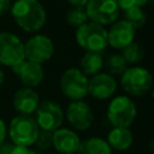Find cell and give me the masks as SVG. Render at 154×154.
Here are the masks:
<instances>
[{
    "label": "cell",
    "instance_id": "obj_32",
    "mask_svg": "<svg viewBox=\"0 0 154 154\" xmlns=\"http://www.w3.org/2000/svg\"><path fill=\"white\" fill-rule=\"evenodd\" d=\"M149 149H150V152L154 154V138H152L150 142H149Z\"/></svg>",
    "mask_w": 154,
    "mask_h": 154
},
{
    "label": "cell",
    "instance_id": "obj_4",
    "mask_svg": "<svg viewBox=\"0 0 154 154\" xmlns=\"http://www.w3.org/2000/svg\"><path fill=\"white\" fill-rule=\"evenodd\" d=\"M154 79L152 73L142 66H131L120 76L123 90L131 96H142L150 91Z\"/></svg>",
    "mask_w": 154,
    "mask_h": 154
},
{
    "label": "cell",
    "instance_id": "obj_10",
    "mask_svg": "<svg viewBox=\"0 0 154 154\" xmlns=\"http://www.w3.org/2000/svg\"><path fill=\"white\" fill-rule=\"evenodd\" d=\"M88 19L100 25H111L119 17V7L113 0H89L85 5Z\"/></svg>",
    "mask_w": 154,
    "mask_h": 154
},
{
    "label": "cell",
    "instance_id": "obj_28",
    "mask_svg": "<svg viewBox=\"0 0 154 154\" xmlns=\"http://www.w3.org/2000/svg\"><path fill=\"white\" fill-rule=\"evenodd\" d=\"M12 146H13V143H6V142L0 144V154H11Z\"/></svg>",
    "mask_w": 154,
    "mask_h": 154
},
{
    "label": "cell",
    "instance_id": "obj_7",
    "mask_svg": "<svg viewBox=\"0 0 154 154\" xmlns=\"http://www.w3.org/2000/svg\"><path fill=\"white\" fill-rule=\"evenodd\" d=\"M24 59L23 41L13 32L0 31V65L14 67Z\"/></svg>",
    "mask_w": 154,
    "mask_h": 154
},
{
    "label": "cell",
    "instance_id": "obj_25",
    "mask_svg": "<svg viewBox=\"0 0 154 154\" xmlns=\"http://www.w3.org/2000/svg\"><path fill=\"white\" fill-rule=\"evenodd\" d=\"M113 1L119 7V10H123V11L135 6V0H113Z\"/></svg>",
    "mask_w": 154,
    "mask_h": 154
},
{
    "label": "cell",
    "instance_id": "obj_18",
    "mask_svg": "<svg viewBox=\"0 0 154 154\" xmlns=\"http://www.w3.org/2000/svg\"><path fill=\"white\" fill-rule=\"evenodd\" d=\"M105 59L101 53L96 52H85L79 60V70L88 77L94 76L101 72L103 67Z\"/></svg>",
    "mask_w": 154,
    "mask_h": 154
},
{
    "label": "cell",
    "instance_id": "obj_24",
    "mask_svg": "<svg viewBox=\"0 0 154 154\" xmlns=\"http://www.w3.org/2000/svg\"><path fill=\"white\" fill-rule=\"evenodd\" d=\"M34 144L40 150H47V149H49L52 147V144H53V132L40 130Z\"/></svg>",
    "mask_w": 154,
    "mask_h": 154
},
{
    "label": "cell",
    "instance_id": "obj_12",
    "mask_svg": "<svg viewBox=\"0 0 154 154\" xmlns=\"http://www.w3.org/2000/svg\"><path fill=\"white\" fill-rule=\"evenodd\" d=\"M116 90L117 81L107 72H99L88 79V95L96 100H107Z\"/></svg>",
    "mask_w": 154,
    "mask_h": 154
},
{
    "label": "cell",
    "instance_id": "obj_9",
    "mask_svg": "<svg viewBox=\"0 0 154 154\" xmlns=\"http://www.w3.org/2000/svg\"><path fill=\"white\" fill-rule=\"evenodd\" d=\"M54 54V43L51 37L43 34H36L26 40L24 43L25 59L32 63L43 64L48 61Z\"/></svg>",
    "mask_w": 154,
    "mask_h": 154
},
{
    "label": "cell",
    "instance_id": "obj_22",
    "mask_svg": "<svg viewBox=\"0 0 154 154\" xmlns=\"http://www.w3.org/2000/svg\"><path fill=\"white\" fill-rule=\"evenodd\" d=\"M124 20H126L135 30L144 26L147 22L146 12L141 7H130L124 11Z\"/></svg>",
    "mask_w": 154,
    "mask_h": 154
},
{
    "label": "cell",
    "instance_id": "obj_6",
    "mask_svg": "<svg viewBox=\"0 0 154 154\" xmlns=\"http://www.w3.org/2000/svg\"><path fill=\"white\" fill-rule=\"evenodd\" d=\"M88 77L77 67L66 69L59 79V87L64 96L71 101L83 100L88 95Z\"/></svg>",
    "mask_w": 154,
    "mask_h": 154
},
{
    "label": "cell",
    "instance_id": "obj_34",
    "mask_svg": "<svg viewBox=\"0 0 154 154\" xmlns=\"http://www.w3.org/2000/svg\"><path fill=\"white\" fill-rule=\"evenodd\" d=\"M49 154H53V153H49Z\"/></svg>",
    "mask_w": 154,
    "mask_h": 154
},
{
    "label": "cell",
    "instance_id": "obj_30",
    "mask_svg": "<svg viewBox=\"0 0 154 154\" xmlns=\"http://www.w3.org/2000/svg\"><path fill=\"white\" fill-rule=\"evenodd\" d=\"M149 0H135V7H144Z\"/></svg>",
    "mask_w": 154,
    "mask_h": 154
},
{
    "label": "cell",
    "instance_id": "obj_29",
    "mask_svg": "<svg viewBox=\"0 0 154 154\" xmlns=\"http://www.w3.org/2000/svg\"><path fill=\"white\" fill-rule=\"evenodd\" d=\"M72 7H85L89 0H66Z\"/></svg>",
    "mask_w": 154,
    "mask_h": 154
},
{
    "label": "cell",
    "instance_id": "obj_5",
    "mask_svg": "<svg viewBox=\"0 0 154 154\" xmlns=\"http://www.w3.org/2000/svg\"><path fill=\"white\" fill-rule=\"evenodd\" d=\"M38 126L31 116L18 114L10 122L7 132L13 144L30 147L35 143L38 135Z\"/></svg>",
    "mask_w": 154,
    "mask_h": 154
},
{
    "label": "cell",
    "instance_id": "obj_16",
    "mask_svg": "<svg viewBox=\"0 0 154 154\" xmlns=\"http://www.w3.org/2000/svg\"><path fill=\"white\" fill-rule=\"evenodd\" d=\"M81 144V138L76 131L67 128H59L53 132L52 147L58 154H76Z\"/></svg>",
    "mask_w": 154,
    "mask_h": 154
},
{
    "label": "cell",
    "instance_id": "obj_26",
    "mask_svg": "<svg viewBox=\"0 0 154 154\" xmlns=\"http://www.w3.org/2000/svg\"><path fill=\"white\" fill-rule=\"evenodd\" d=\"M12 6V0H0V17L10 11Z\"/></svg>",
    "mask_w": 154,
    "mask_h": 154
},
{
    "label": "cell",
    "instance_id": "obj_23",
    "mask_svg": "<svg viewBox=\"0 0 154 154\" xmlns=\"http://www.w3.org/2000/svg\"><path fill=\"white\" fill-rule=\"evenodd\" d=\"M88 19V14L85 11V7H71L67 12H66V22L70 26L73 28H79L81 25H83L84 23H87Z\"/></svg>",
    "mask_w": 154,
    "mask_h": 154
},
{
    "label": "cell",
    "instance_id": "obj_20",
    "mask_svg": "<svg viewBox=\"0 0 154 154\" xmlns=\"http://www.w3.org/2000/svg\"><path fill=\"white\" fill-rule=\"evenodd\" d=\"M103 66L106 67L107 73L112 75L113 77L114 76H122L125 72V70L128 69L126 61L124 60V58L119 53L109 54L106 58V60L103 63Z\"/></svg>",
    "mask_w": 154,
    "mask_h": 154
},
{
    "label": "cell",
    "instance_id": "obj_13",
    "mask_svg": "<svg viewBox=\"0 0 154 154\" xmlns=\"http://www.w3.org/2000/svg\"><path fill=\"white\" fill-rule=\"evenodd\" d=\"M135 40V29L124 19L117 20L111 24L109 30H107L108 46L117 51H122L128 45Z\"/></svg>",
    "mask_w": 154,
    "mask_h": 154
},
{
    "label": "cell",
    "instance_id": "obj_1",
    "mask_svg": "<svg viewBox=\"0 0 154 154\" xmlns=\"http://www.w3.org/2000/svg\"><path fill=\"white\" fill-rule=\"evenodd\" d=\"M10 12L16 24L25 32L40 31L47 20L46 10L38 0H14Z\"/></svg>",
    "mask_w": 154,
    "mask_h": 154
},
{
    "label": "cell",
    "instance_id": "obj_21",
    "mask_svg": "<svg viewBox=\"0 0 154 154\" xmlns=\"http://www.w3.org/2000/svg\"><path fill=\"white\" fill-rule=\"evenodd\" d=\"M120 55L124 58V60L126 61V64L129 65H135L138 64L143 60L144 58V49L142 48V46L137 42H131L130 45H128L125 48H123L120 51Z\"/></svg>",
    "mask_w": 154,
    "mask_h": 154
},
{
    "label": "cell",
    "instance_id": "obj_27",
    "mask_svg": "<svg viewBox=\"0 0 154 154\" xmlns=\"http://www.w3.org/2000/svg\"><path fill=\"white\" fill-rule=\"evenodd\" d=\"M6 136H7V126H6L5 122L0 118V144H2L5 142Z\"/></svg>",
    "mask_w": 154,
    "mask_h": 154
},
{
    "label": "cell",
    "instance_id": "obj_14",
    "mask_svg": "<svg viewBox=\"0 0 154 154\" xmlns=\"http://www.w3.org/2000/svg\"><path fill=\"white\" fill-rule=\"evenodd\" d=\"M13 72L17 75V77L20 79L24 87L28 88H35L40 85L45 77V71L41 64L29 61L24 59L20 64L12 67Z\"/></svg>",
    "mask_w": 154,
    "mask_h": 154
},
{
    "label": "cell",
    "instance_id": "obj_31",
    "mask_svg": "<svg viewBox=\"0 0 154 154\" xmlns=\"http://www.w3.org/2000/svg\"><path fill=\"white\" fill-rule=\"evenodd\" d=\"M4 81H5V73H4V71L0 69V85L4 83Z\"/></svg>",
    "mask_w": 154,
    "mask_h": 154
},
{
    "label": "cell",
    "instance_id": "obj_33",
    "mask_svg": "<svg viewBox=\"0 0 154 154\" xmlns=\"http://www.w3.org/2000/svg\"><path fill=\"white\" fill-rule=\"evenodd\" d=\"M153 97H154V91H153Z\"/></svg>",
    "mask_w": 154,
    "mask_h": 154
},
{
    "label": "cell",
    "instance_id": "obj_3",
    "mask_svg": "<svg viewBox=\"0 0 154 154\" xmlns=\"http://www.w3.org/2000/svg\"><path fill=\"white\" fill-rule=\"evenodd\" d=\"M137 116L135 102L126 95L113 97L107 106V119L113 128H130Z\"/></svg>",
    "mask_w": 154,
    "mask_h": 154
},
{
    "label": "cell",
    "instance_id": "obj_11",
    "mask_svg": "<svg viewBox=\"0 0 154 154\" xmlns=\"http://www.w3.org/2000/svg\"><path fill=\"white\" fill-rule=\"evenodd\" d=\"M65 116H66L69 124L78 131L88 130L93 125V122H94L93 109L83 100L71 101L66 108Z\"/></svg>",
    "mask_w": 154,
    "mask_h": 154
},
{
    "label": "cell",
    "instance_id": "obj_15",
    "mask_svg": "<svg viewBox=\"0 0 154 154\" xmlns=\"http://www.w3.org/2000/svg\"><path fill=\"white\" fill-rule=\"evenodd\" d=\"M40 96L34 88L23 87L18 89L12 99L13 108L22 116H31L35 113L40 105Z\"/></svg>",
    "mask_w": 154,
    "mask_h": 154
},
{
    "label": "cell",
    "instance_id": "obj_19",
    "mask_svg": "<svg viewBox=\"0 0 154 154\" xmlns=\"http://www.w3.org/2000/svg\"><path fill=\"white\" fill-rule=\"evenodd\" d=\"M76 154H112V149L106 140L93 136L84 141H81L79 148Z\"/></svg>",
    "mask_w": 154,
    "mask_h": 154
},
{
    "label": "cell",
    "instance_id": "obj_8",
    "mask_svg": "<svg viewBox=\"0 0 154 154\" xmlns=\"http://www.w3.org/2000/svg\"><path fill=\"white\" fill-rule=\"evenodd\" d=\"M35 122L40 130L54 132L61 128L64 120V111L59 103L52 100H43L35 111Z\"/></svg>",
    "mask_w": 154,
    "mask_h": 154
},
{
    "label": "cell",
    "instance_id": "obj_17",
    "mask_svg": "<svg viewBox=\"0 0 154 154\" xmlns=\"http://www.w3.org/2000/svg\"><path fill=\"white\" fill-rule=\"evenodd\" d=\"M106 141L111 149L124 152L131 147L134 135L129 128H112V130L107 135Z\"/></svg>",
    "mask_w": 154,
    "mask_h": 154
},
{
    "label": "cell",
    "instance_id": "obj_2",
    "mask_svg": "<svg viewBox=\"0 0 154 154\" xmlns=\"http://www.w3.org/2000/svg\"><path fill=\"white\" fill-rule=\"evenodd\" d=\"M76 42L85 52L102 53L107 46V30L103 25L88 20L76 29Z\"/></svg>",
    "mask_w": 154,
    "mask_h": 154
}]
</instances>
